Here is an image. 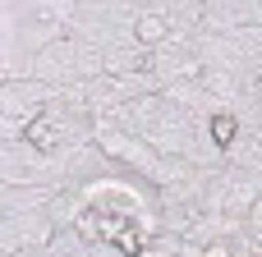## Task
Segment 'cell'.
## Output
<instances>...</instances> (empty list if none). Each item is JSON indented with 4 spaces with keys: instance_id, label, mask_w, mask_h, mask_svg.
Segmentation results:
<instances>
[{
    "instance_id": "4",
    "label": "cell",
    "mask_w": 262,
    "mask_h": 257,
    "mask_svg": "<svg viewBox=\"0 0 262 257\" xmlns=\"http://www.w3.org/2000/svg\"><path fill=\"white\" fill-rule=\"evenodd\" d=\"M207 257H230V253H226V244H212V248H207Z\"/></svg>"
},
{
    "instance_id": "1",
    "label": "cell",
    "mask_w": 262,
    "mask_h": 257,
    "mask_svg": "<svg viewBox=\"0 0 262 257\" xmlns=\"http://www.w3.org/2000/svg\"><path fill=\"white\" fill-rule=\"evenodd\" d=\"M134 37H138L143 46H157V41H166V37H170V23H166V14H143V18H134Z\"/></svg>"
},
{
    "instance_id": "2",
    "label": "cell",
    "mask_w": 262,
    "mask_h": 257,
    "mask_svg": "<svg viewBox=\"0 0 262 257\" xmlns=\"http://www.w3.org/2000/svg\"><path fill=\"white\" fill-rule=\"evenodd\" d=\"M235 129H239V124H235V115H226V110L212 120V138H216L221 147H230V143H235Z\"/></svg>"
},
{
    "instance_id": "3",
    "label": "cell",
    "mask_w": 262,
    "mask_h": 257,
    "mask_svg": "<svg viewBox=\"0 0 262 257\" xmlns=\"http://www.w3.org/2000/svg\"><path fill=\"white\" fill-rule=\"evenodd\" d=\"M106 69H111V74H129V69H138V55H129V51H111Z\"/></svg>"
}]
</instances>
